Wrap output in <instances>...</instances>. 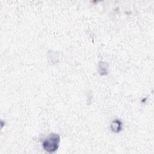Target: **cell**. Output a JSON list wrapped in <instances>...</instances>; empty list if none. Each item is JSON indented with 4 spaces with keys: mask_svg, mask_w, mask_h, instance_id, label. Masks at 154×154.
<instances>
[{
    "mask_svg": "<svg viewBox=\"0 0 154 154\" xmlns=\"http://www.w3.org/2000/svg\"><path fill=\"white\" fill-rule=\"evenodd\" d=\"M60 137L56 134H51L49 135L43 142V149L49 153L55 152L59 146Z\"/></svg>",
    "mask_w": 154,
    "mask_h": 154,
    "instance_id": "cell-1",
    "label": "cell"
}]
</instances>
